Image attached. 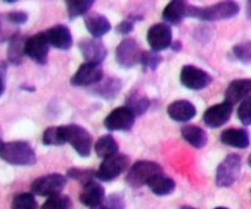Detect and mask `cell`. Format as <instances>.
Here are the masks:
<instances>
[{"instance_id": "1", "label": "cell", "mask_w": 251, "mask_h": 209, "mask_svg": "<svg viewBox=\"0 0 251 209\" xmlns=\"http://www.w3.org/2000/svg\"><path fill=\"white\" fill-rule=\"evenodd\" d=\"M0 158L12 165H34L36 153L25 141L4 142L0 139Z\"/></svg>"}, {"instance_id": "2", "label": "cell", "mask_w": 251, "mask_h": 209, "mask_svg": "<svg viewBox=\"0 0 251 209\" xmlns=\"http://www.w3.org/2000/svg\"><path fill=\"white\" fill-rule=\"evenodd\" d=\"M239 5L234 1H222L207 7L191 6L189 7L188 17L205 20V21H220L228 20L239 14Z\"/></svg>"}, {"instance_id": "3", "label": "cell", "mask_w": 251, "mask_h": 209, "mask_svg": "<svg viewBox=\"0 0 251 209\" xmlns=\"http://www.w3.org/2000/svg\"><path fill=\"white\" fill-rule=\"evenodd\" d=\"M60 127L65 143L66 142L70 143L71 147L77 152L78 156L83 157V158L90 157L91 148H92V136L90 132L76 124L64 125Z\"/></svg>"}, {"instance_id": "4", "label": "cell", "mask_w": 251, "mask_h": 209, "mask_svg": "<svg viewBox=\"0 0 251 209\" xmlns=\"http://www.w3.org/2000/svg\"><path fill=\"white\" fill-rule=\"evenodd\" d=\"M159 174H163V169L159 164L150 161H139L130 168L126 175V183L134 188L141 187L149 185L150 181Z\"/></svg>"}, {"instance_id": "5", "label": "cell", "mask_w": 251, "mask_h": 209, "mask_svg": "<svg viewBox=\"0 0 251 209\" xmlns=\"http://www.w3.org/2000/svg\"><path fill=\"white\" fill-rule=\"evenodd\" d=\"M242 170V158L238 154H229L218 165L216 184L220 187H229L238 180Z\"/></svg>"}, {"instance_id": "6", "label": "cell", "mask_w": 251, "mask_h": 209, "mask_svg": "<svg viewBox=\"0 0 251 209\" xmlns=\"http://www.w3.org/2000/svg\"><path fill=\"white\" fill-rule=\"evenodd\" d=\"M66 185V178L60 174H49L36 179L31 185V191L34 195L42 197H53L60 195Z\"/></svg>"}, {"instance_id": "7", "label": "cell", "mask_w": 251, "mask_h": 209, "mask_svg": "<svg viewBox=\"0 0 251 209\" xmlns=\"http://www.w3.org/2000/svg\"><path fill=\"white\" fill-rule=\"evenodd\" d=\"M142 54H144V51L140 48L139 43L135 39L126 37L117 46L115 60L120 66L129 69L136 64H141Z\"/></svg>"}, {"instance_id": "8", "label": "cell", "mask_w": 251, "mask_h": 209, "mask_svg": "<svg viewBox=\"0 0 251 209\" xmlns=\"http://www.w3.org/2000/svg\"><path fill=\"white\" fill-rule=\"evenodd\" d=\"M127 166H129V157L117 153L102 162L100 169L96 171V178L100 181H112L124 173Z\"/></svg>"}, {"instance_id": "9", "label": "cell", "mask_w": 251, "mask_h": 209, "mask_svg": "<svg viewBox=\"0 0 251 209\" xmlns=\"http://www.w3.org/2000/svg\"><path fill=\"white\" fill-rule=\"evenodd\" d=\"M180 81L186 88L193 91L205 90L212 82V76L198 66L185 65L181 69Z\"/></svg>"}, {"instance_id": "10", "label": "cell", "mask_w": 251, "mask_h": 209, "mask_svg": "<svg viewBox=\"0 0 251 209\" xmlns=\"http://www.w3.org/2000/svg\"><path fill=\"white\" fill-rule=\"evenodd\" d=\"M49 46H50V44L47 39L46 33L41 32V33L33 34L26 39L25 51H26V55L33 61H36L37 64L46 65L47 61H48Z\"/></svg>"}, {"instance_id": "11", "label": "cell", "mask_w": 251, "mask_h": 209, "mask_svg": "<svg viewBox=\"0 0 251 209\" xmlns=\"http://www.w3.org/2000/svg\"><path fill=\"white\" fill-rule=\"evenodd\" d=\"M135 114L127 107H120L107 115L104 120L105 129L109 131H129L135 122Z\"/></svg>"}, {"instance_id": "12", "label": "cell", "mask_w": 251, "mask_h": 209, "mask_svg": "<svg viewBox=\"0 0 251 209\" xmlns=\"http://www.w3.org/2000/svg\"><path fill=\"white\" fill-rule=\"evenodd\" d=\"M103 69L98 64L85 63L71 77V85L85 87V86L98 85L103 80Z\"/></svg>"}, {"instance_id": "13", "label": "cell", "mask_w": 251, "mask_h": 209, "mask_svg": "<svg viewBox=\"0 0 251 209\" xmlns=\"http://www.w3.org/2000/svg\"><path fill=\"white\" fill-rule=\"evenodd\" d=\"M172 37L173 32L168 23H156L150 27L147 32V41L150 46L157 53L172 46Z\"/></svg>"}, {"instance_id": "14", "label": "cell", "mask_w": 251, "mask_h": 209, "mask_svg": "<svg viewBox=\"0 0 251 209\" xmlns=\"http://www.w3.org/2000/svg\"><path fill=\"white\" fill-rule=\"evenodd\" d=\"M81 54L86 63L91 64H100L107 56V49H105L104 43L100 41V38H85L78 43Z\"/></svg>"}, {"instance_id": "15", "label": "cell", "mask_w": 251, "mask_h": 209, "mask_svg": "<svg viewBox=\"0 0 251 209\" xmlns=\"http://www.w3.org/2000/svg\"><path fill=\"white\" fill-rule=\"evenodd\" d=\"M233 112V105L225 100L220 104L212 105L203 114V121L211 129H218L227 124Z\"/></svg>"}, {"instance_id": "16", "label": "cell", "mask_w": 251, "mask_h": 209, "mask_svg": "<svg viewBox=\"0 0 251 209\" xmlns=\"http://www.w3.org/2000/svg\"><path fill=\"white\" fill-rule=\"evenodd\" d=\"M46 37L48 39L49 44L55 48L61 49V50H69L73 46V34L69 27L64 24H55L47 29Z\"/></svg>"}, {"instance_id": "17", "label": "cell", "mask_w": 251, "mask_h": 209, "mask_svg": "<svg viewBox=\"0 0 251 209\" xmlns=\"http://www.w3.org/2000/svg\"><path fill=\"white\" fill-rule=\"evenodd\" d=\"M105 200L104 187L97 181L92 180L83 185L82 191L80 195V201L83 206H87L90 208H95L97 206L102 205Z\"/></svg>"}, {"instance_id": "18", "label": "cell", "mask_w": 251, "mask_h": 209, "mask_svg": "<svg viewBox=\"0 0 251 209\" xmlns=\"http://www.w3.org/2000/svg\"><path fill=\"white\" fill-rule=\"evenodd\" d=\"M83 21H85L86 28L93 38H100L112 28L109 20L100 12H88L83 17Z\"/></svg>"}, {"instance_id": "19", "label": "cell", "mask_w": 251, "mask_h": 209, "mask_svg": "<svg viewBox=\"0 0 251 209\" xmlns=\"http://www.w3.org/2000/svg\"><path fill=\"white\" fill-rule=\"evenodd\" d=\"M251 93V78H240V80H234L229 83L227 91L225 93L226 102L234 105L239 103L240 100H244L245 98L249 97L248 94Z\"/></svg>"}, {"instance_id": "20", "label": "cell", "mask_w": 251, "mask_h": 209, "mask_svg": "<svg viewBox=\"0 0 251 209\" xmlns=\"http://www.w3.org/2000/svg\"><path fill=\"white\" fill-rule=\"evenodd\" d=\"M171 119L178 122H186L194 119L198 113L195 105L189 100H176L167 109Z\"/></svg>"}, {"instance_id": "21", "label": "cell", "mask_w": 251, "mask_h": 209, "mask_svg": "<svg viewBox=\"0 0 251 209\" xmlns=\"http://www.w3.org/2000/svg\"><path fill=\"white\" fill-rule=\"evenodd\" d=\"M221 142L229 147L244 149L250 146V135L244 129H228L221 134Z\"/></svg>"}, {"instance_id": "22", "label": "cell", "mask_w": 251, "mask_h": 209, "mask_svg": "<svg viewBox=\"0 0 251 209\" xmlns=\"http://www.w3.org/2000/svg\"><path fill=\"white\" fill-rule=\"evenodd\" d=\"M190 5L186 1L174 0L171 1L163 10V19L171 24H179L185 17H188V11Z\"/></svg>"}, {"instance_id": "23", "label": "cell", "mask_w": 251, "mask_h": 209, "mask_svg": "<svg viewBox=\"0 0 251 209\" xmlns=\"http://www.w3.org/2000/svg\"><path fill=\"white\" fill-rule=\"evenodd\" d=\"M181 136L195 148H203L208 141L205 130L195 125H185L181 127Z\"/></svg>"}, {"instance_id": "24", "label": "cell", "mask_w": 251, "mask_h": 209, "mask_svg": "<svg viewBox=\"0 0 251 209\" xmlns=\"http://www.w3.org/2000/svg\"><path fill=\"white\" fill-rule=\"evenodd\" d=\"M120 90H122V81L119 78L107 77L95 86L93 92L105 99H112L120 92Z\"/></svg>"}, {"instance_id": "25", "label": "cell", "mask_w": 251, "mask_h": 209, "mask_svg": "<svg viewBox=\"0 0 251 209\" xmlns=\"http://www.w3.org/2000/svg\"><path fill=\"white\" fill-rule=\"evenodd\" d=\"M147 186L157 196H168L176 190V183L173 179L164 174H159L156 178L152 179Z\"/></svg>"}, {"instance_id": "26", "label": "cell", "mask_w": 251, "mask_h": 209, "mask_svg": "<svg viewBox=\"0 0 251 209\" xmlns=\"http://www.w3.org/2000/svg\"><path fill=\"white\" fill-rule=\"evenodd\" d=\"M26 46V39L20 36H12L10 38L9 48H7V58L9 61L14 65H20L24 60V56L26 55L25 51Z\"/></svg>"}, {"instance_id": "27", "label": "cell", "mask_w": 251, "mask_h": 209, "mask_svg": "<svg viewBox=\"0 0 251 209\" xmlns=\"http://www.w3.org/2000/svg\"><path fill=\"white\" fill-rule=\"evenodd\" d=\"M95 151L100 158L105 159L108 157L117 154L118 151H119V146H118V142L115 141L112 135H105V136H102L96 142Z\"/></svg>"}, {"instance_id": "28", "label": "cell", "mask_w": 251, "mask_h": 209, "mask_svg": "<svg viewBox=\"0 0 251 209\" xmlns=\"http://www.w3.org/2000/svg\"><path fill=\"white\" fill-rule=\"evenodd\" d=\"M125 107L129 108L135 116H140L144 114L150 107V99L147 98L146 94L141 93L140 91H135V92L130 93L129 97L126 98V105Z\"/></svg>"}, {"instance_id": "29", "label": "cell", "mask_w": 251, "mask_h": 209, "mask_svg": "<svg viewBox=\"0 0 251 209\" xmlns=\"http://www.w3.org/2000/svg\"><path fill=\"white\" fill-rule=\"evenodd\" d=\"M69 17L74 20L75 17L87 15L93 5V0H69L65 2Z\"/></svg>"}, {"instance_id": "30", "label": "cell", "mask_w": 251, "mask_h": 209, "mask_svg": "<svg viewBox=\"0 0 251 209\" xmlns=\"http://www.w3.org/2000/svg\"><path fill=\"white\" fill-rule=\"evenodd\" d=\"M11 209H38V205L33 193L24 192L15 196L12 200Z\"/></svg>"}, {"instance_id": "31", "label": "cell", "mask_w": 251, "mask_h": 209, "mask_svg": "<svg viewBox=\"0 0 251 209\" xmlns=\"http://www.w3.org/2000/svg\"><path fill=\"white\" fill-rule=\"evenodd\" d=\"M43 143L47 146H61L65 143L61 127H48L43 134Z\"/></svg>"}, {"instance_id": "32", "label": "cell", "mask_w": 251, "mask_h": 209, "mask_svg": "<svg viewBox=\"0 0 251 209\" xmlns=\"http://www.w3.org/2000/svg\"><path fill=\"white\" fill-rule=\"evenodd\" d=\"M163 61L161 54H158L154 50H146L144 51L141 58V65L144 66V70H152L154 71Z\"/></svg>"}, {"instance_id": "33", "label": "cell", "mask_w": 251, "mask_h": 209, "mask_svg": "<svg viewBox=\"0 0 251 209\" xmlns=\"http://www.w3.org/2000/svg\"><path fill=\"white\" fill-rule=\"evenodd\" d=\"M73 205L68 196L58 195L49 197L41 209H71Z\"/></svg>"}, {"instance_id": "34", "label": "cell", "mask_w": 251, "mask_h": 209, "mask_svg": "<svg viewBox=\"0 0 251 209\" xmlns=\"http://www.w3.org/2000/svg\"><path fill=\"white\" fill-rule=\"evenodd\" d=\"M68 176L73 180L78 181L82 185H86L87 183L93 180V178L96 176V173L90 169H80V168H71L68 170Z\"/></svg>"}, {"instance_id": "35", "label": "cell", "mask_w": 251, "mask_h": 209, "mask_svg": "<svg viewBox=\"0 0 251 209\" xmlns=\"http://www.w3.org/2000/svg\"><path fill=\"white\" fill-rule=\"evenodd\" d=\"M233 53L243 64H251V42L237 44L233 48Z\"/></svg>"}, {"instance_id": "36", "label": "cell", "mask_w": 251, "mask_h": 209, "mask_svg": "<svg viewBox=\"0 0 251 209\" xmlns=\"http://www.w3.org/2000/svg\"><path fill=\"white\" fill-rule=\"evenodd\" d=\"M238 117L245 126L251 125V95L245 98L238 108Z\"/></svg>"}, {"instance_id": "37", "label": "cell", "mask_w": 251, "mask_h": 209, "mask_svg": "<svg viewBox=\"0 0 251 209\" xmlns=\"http://www.w3.org/2000/svg\"><path fill=\"white\" fill-rule=\"evenodd\" d=\"M104 206L108 209H124L125 208V201L120 193H113L109 195L104 200Z\"/></svg>"}, {"instance_id": "38", "label": "cell", "mask_w": 251, "mask_h": 209, "mask_svg": "<svg viewBox=\"0 0 251 209\" xmlns=\"http://www.w3.org/2000/svg\"><path fill=\"white\" fill-rule=\"evenodd\" d=\"M6 20L12 24H24L28 20V15L24 11H12L6 15Z\"/></svg>"}, {"instance_id": "39", "label": "cell", "mask_w": 251, "mask_h": 209, "mask_svg": "<svg viewBox=\"0 0 251 209\" xmlns=\"http://www.w3.org/2000/svg\"><path fill=\"white\" fill-rule=\"evenodd\" d=\"M136 21V19H131V17H127V19L123 20L117 26L118 33L123 34V36H126L130 32L134 29V22Z\"/></svg>"}, {"instance_id": "40", "label": "cell", "mask_w": 251, "mask_h": 209, "mask_svg": "<svg viewBox=\"0 0 251 209\" xmlns=\"http://www.w3.org/2000/svg\"><path fill=\"white\" fill-rule=\"evenodd\" d=\"M4 91H5L4 80H2V77H1V76H0V95H1L2 93H4Z\"/></svg>"}, {"instance_id": "41", "label": "cell", "mask_w": 251, "mask_h": 209, "mask_svg": "<svg viewBox=\"0 0 251 209\" xmlns=\"http://www.w3.org/2000/svg\"><path fill=\"white\" fill-rule=\"evenodd\" d=\"M172 46H173V50H180V48H181L180 42H176V43H173Z\"/></svg>"}, {"instance_id": "42", "label": "cell", "mask_w": 251, "mask_h": 209, "mask_svg": "<svg viewBox=\"0 0 251 209\" xmlns=\"http://www.w3.org/2000/svg\"><path fill=\"white\" fill-rule=\"evenodd\" d=\"M247 16L249 17V19H251V1L248 2L247 5Z\"/></svg>"}, {"instance_id": "43", "label": "cell", "mask_w": 251, "mask_h": 209, "mask_svg": "<svg viewBox=\"0 0 251 209\" xmlns=\"http://www.w3.org/2000/svg\"><path fill=\"white\" fill-rule=\"evenodd\" d=\"M91 209H108V208L105 207V206H104V203H102V205L97 206V207H95V208H91Z\"/></svg>"}, {"instance_id": "44", "label": "cell", "mask_w": 251, "mask_h": 209, "mask_svg": "<svg viewBox=\"0 0 251 209\" xmlns=\"http://www.w3.org/2000/svg\"><path fill=\"white\" fill-rule=\"evenodd\" d=\"M4 37H5V34L4 33H2V32L1 31H0V42H1V41H4Z\"/></svg>"}, {"instance_id": "45", "label": "cell", "mask_w": 251, "mask_h": 209, "mask_svg": "<svg viewBox=\"0 0 251 209\" xmlns=\"http://www.w3.org/2000/svg\"><path fill=\"white\" fill-rule=\"evenodd\" d=\"M180 209H196V208H194V207H190V206H184V207H181Z\"/></svg>"}, {"instance_id": "46", "label": "cell", "mask_w": 251, "mask_h": 209, "mask_svg": "<svg viewBox=\"0 0 251 209\" xmlns=\"http://www.w3.org/2000/svg\"><path fill=\"white\" fill-rule=\"evenodd\" d=\"M248 164H249V166L251 168V154L249 156V158H248Z\"/></svg>"}, {"instance_id": "47", "label": "cell", "mask_w": 251, "mask_h": 209, "mask_svg": "<svg viewBox=\"0 0 251 209\" xmlns=\"http://www.w3.org/2000/svg\"><path fill=\"white\" fill-rule=\"evenodd\" d=\"M215 209H228V208H225V207H217V208H215Z\"/></svg>"}]
</instances>
